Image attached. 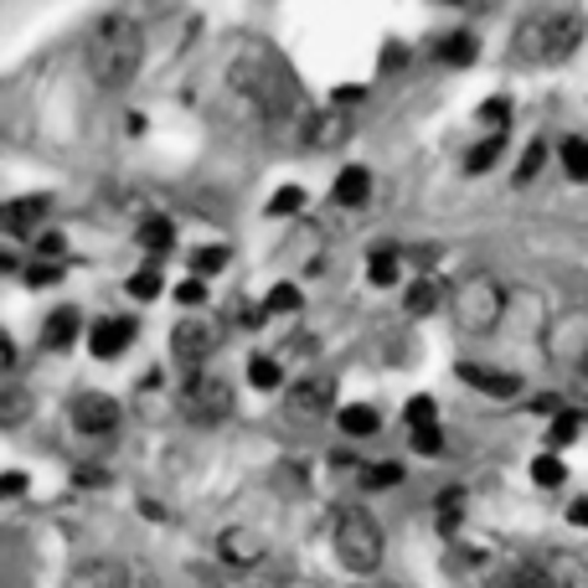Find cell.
<instances>
[{
    "instance_id": "6da1fadb",
    "label": "cell",
    "mask_w": 588,
    "mask_h": 588,
    "mask_svg": "<svg viewBox=\"0 0 588 588\" xmlns=\"http://www.w3.org/2000/svg\"><path fill=\"white\" fill-rule=\"evenodd\" d=\"M228 78H233V88L248 98L264 119H284L299 109V83H294V73L279 62L274 47H264V41L237 47V58L228 62Z\"/></svg>"
},
{
    "instance_id": "7a4b0ae2",
    "label": "cell",
    "mask_w": 588,
    "mask_h": 588,
    "mask_svg": "<svg viewBox=\"0 0 588 588\" xmlns=\"http://www.w3.org/2000/svg\"><path fill=\"white\" fill-rule=\"evenodd\" d=\"M145 62V32L130 16H98L88 41H83V68L98 88H130Z\"/></svg>"
},
{
    "instance_id": "3957f363",
    "label": "cell",
    "mask_w": 588,
    "mask_h": 588,
    "mask_svg": "<svg viewBox=\"0 0 588 588\" xmlns=\"http://www.w3.org/2000/svg\"><path fill=\"white\" fill-rule=\"evenodd\" d=\"M584 41V16L578 11H542V16H527L511 37V52L527 68H558L568 62Z\"/></svg>"
},
{
    "instance_id": "277c9868",
    "label": "cell",
    "mask_w": 588,
    "mask_h": 588,
    "mask_svg": "<svg viewBox=\"0 0 588 588\" xmlns=\"http://www.w3.org/2000/svg\"><path fill=\"white\" fill-rule=\"evenodd\" d=\"M450 315H454V331L490 335L495 326H501V315H506V290H501V279L480 274V269L465 274L450 290Z\"/></svg>"
},
{
    "instance_id": "5b68a950",
    "label": "cell",
    "mask_w": 588,
    "mask_h": 588,
    "mask_svg": "<svg viewBox=\"0 0 588 588\" xmlns=\"http://www.w3.org/2000/svg\"><path fill=\"white\" fill-rule=\"evenodd\" d=\"M335 558L352 573H362V578H372L382 568V527H377L372 511L362 506L335 511Z\"/></svg>"
},
{
    "instance_id": "8992f818",
    "label": "cell",
    "mask_w": 588,
    "mask_h": 588,
    "mask_svg": "<svg viewBox=\"0 0 588 588\" xmlns=\"http://www.w3.org/2000/svg\"><path fill=\"white\" fill-rule=\"evenodd\" d=\"M181 413H186L192 424H222V418L233 413V388L217 372H192L186 388H181Z\"/></svg>"
},
{
    "instance_id": "52a82bcc",
    "label": "cell",
    "mask_w": 588,
    "mask_h": 588,
    "mask_svg": "<svg viewBox=\"0 0 588 588\" xmlns=\"http://www.w3.org/2000/svg\"><path fill=\"white\" fill-rule=\"evenodd\" d=\"M222 346V326H217L212 315H186L171 335V352L186 372H207V356Z\"/></svg>"
},
{
    "instance_id": "ba28073f",
    "label": "cell",
    "mask_w": 588,
    "mask_h": 588,
    "mask_svg": "<svg viewBox=\"0 0 588 588\" xmlns=\"http://www.w3.org/2000/svg\"><path fill=\"white\" fill-rule=\"evenodd\" d=\"M548 352H552V362H563L568 372L588 377V310H573L552 326Z\"/></svg>"
},
{
    "instance_id": "9c48e42d",
    "label": "cell",
    "mask_w": 588,
    "mask_h": 588,
    "mask_svg": "<svg viewBox=\"0 0 588 588\" xmlns=\"http://www.w3.org/2000/svg\"><path fill=\"white\" fill-rule=\"evenodd\" d=\"M119 418H124V408H119L109 392H78V397H73V429L88 433V439H103V433H114Z\"/></svg>"
},
{
    "instance_id": "30bf717a",
    "label": "cell",
    "mask_w": 588,
    "mask_h": 588,
    "mask_svg": "<svg viewBox=\"0 0 588 588\" xmlns=\"http://www.w3.org/2000/svg\"><path fill=\"white\" fill-rule=\"evenodd\" d=\"M335 403V382L331 377H305V382H294L290 397H284V408H290V418H326Z\"/></svg>"
},
{
    "instance_id": "8fae6325",
    "label": "cell",
    "mask_w": 588,
    "mask_h": 588,
    "mask_svg": "<svg viewBox=\"0 0 588 588\" xmlns=\"http://www.w3.org/2000/svg\"><path fill=\"white\" fill-rule=\"evenodd\" d=\"M47 212H52V201H47V196H16V201H5V207H0V228H5L11 237L41 233Z\"/></svg>"
},
{
    "instance_id": "7c38bea8",
    "label": "cell",
    "mask_w": 588,
    "mask_h": 588,
    "mask_svg": "<svg viewBox=\"0 0 588 588\" xmlns=\"http://www.w3.org/2000/svg\"><path fill=\"white\" fill-rule=\"evenodd\" d=\"M217 552H222V563H228V568H258L269 548H264V537H258V531L228 527L222 537H217Z\"/></svg>"
},
{
    "instance_id": "4fadbf2b",
    "label": "cell",
    "mask_w": 588,
    "mask_h": 588,
    "mask_svg": "<svg viewBox=\"0 0 588 588\" xmlns=\"http://www.w3.org/2000/svg\"><path fill=\"white\" fill-rule=\"evenodd\" d=\"M68 588H130V568L119 558H88L83 568H73Z\"/></svg>"
},
{
    "instance_id": "5bb4252c",
    "label": "cell",
    "mask_w": 588,
    "mask_h": 588,
    "mask_svg": "<svg viewBox=\"0 0 588 588\" xmlns=\"http://www.w3.org/2000/svg\"><path fill=\"white\" fill-rule=\"evenodd\" d=\"M346 135H352V114H346L341 103H331V109H320V114L310 119L305 145H315V150H335V145H341Z\"/></svg>"
},
{
    "instance_id": "9a60e30c",
    "label": "cell",
    "mask_w": 588,
    "mask_h": 588,
    "mask_svg": "<svg viewBox=\"0 0 588 588\" xmlns=\"http://www.w3.org/2000/svg\"><path fill=\"white\" fill-rule=\"evenodd\" d=\"M130 341H135V320H98L94 335H88V352L103 356V362H114Z\"/></svg>"
},
{
    "instance_id": "2e32d148",
    "label": "cell",
    "mask_w": 588,
    "mask_h": 588,
    "mask_svg": "<svg viewBox=\"0 0 588 588\" xmlns=\"http://www.w3.org/2000/svg\"><path fill=\"white\" fill-rule=\"evenodd\" d=\"M460 377H465L470 388L490 392V397H511V392H522V377H516V372H495V367H475V362H465Z\"/></svg>"
},
{
    "instance_id": "e0dca14e",
    "label": "cell",
    "mask_w": 588,
    "mask_h": 588,
    "mask_svg": "<svg viewBox=\"0 0 588 588\" xmlns=\"http://www.w3.org/2000/svg\"><path fill=\"white\" fill-rule=\"evenodd\" d=\"M335 201L341 207H362L367 196H372V171H362V166H346L341 176H335Z\"/></svg>"
},
{
    "instance_id": "ac0fdd59",
    "label": "cell",
    "mask_w": 588,
    "mask_h": 588,
    "mask_svg": "<svg viewBox=\"0 0 588 588\" xmlns=\"http://www.w3.org/2000/svg\"><path fill=\"white\" fill-rule=\"evenodd\" d=\"M439 305H444V284H439V279H429V274L413 279L408 294H403V310H408V315H433Z\"/></svg>"
},
{
    "instance_id": "d6986e66",
    "label": "cell",
    "mask_w": 588,
    "mask_h": 588,
    "mask_svg": "<svg viewBox=\"0 0 588 588\" xmlns=\"http://www.w3.org/2000/svg\"><path fill=\"white\" fill-rule=\"evenodd\" d=\"M78 310H68V305H62V310H52L47 315V326H41V341H47V346H52V352H62V346H73V335H78Z\"/></svg>"
},
{
    "instance_id": "ffe728a7",
    "label": "cell",
    "mask_w": 588,
    "mask_h": 588,
    "mask_svg": "<svg viewBox=\"0 0 588 588\" xmlns=\"http://www.w3.org/2000/svg\"><path fill=\"white\" fill-rule=\"evenodd\" d=\"M26 413H32V392L21 388V382H5V388H0V424H5V429H21Z\"/></svg>"
},
{
    "instance_id": "44dd1931",
    "label": "cell",
    "mask_w": 588,
    "mask_h": 588,
    "mask_svg": "<svg viewBox=\"0 0 588 588\" xmlns=\"http://www.w3.org/2000/svg\"><path fill=\"white\" fill-rule=\"evenodd\" d=\"M335 424H341V433H352V439H367V433L382 429L377 408H367V403H352V408H341V413H335Z\"/></svg>"
},
{
    "instance_id": "7402d4cb",
    "label": "cell",
    "mask_w": 588,
    "mask_h": 588,
    "mask_svg": "<svg viewBox=\"0 0 588 588\" xmlns=\"http://www.w3.org/2000/svg\"><path fill=\"white\" fill-rule=\"evenodd\" d=\"M171 243H176V228H171L166 217H150V222L139 228V248H145V254H171Z\"/></svg>"
},
{
    "instance_id": "603a6c76",
    "label": "cell",
    "mask_w": 588,
    "mask_h": 588,
    "mask_svg": "<svg viewBox=\"0 0 588 588\" xmlns=\"http://www.w3.org/2000/svg\"><path fill=\"white\" fill-rule=\"evenodd\" d=\"M433 52H439V62H450V68H470L475 62V37H465V32H460V37H444Z\"/></svg>"
},
{
    "instance_id": "cb8c5ba5",
    "label": "cell",
    "mask_w": 588,
    "mask_h": 588,
    "mask_svg": "<svg viewBox=\"0 0 588 588\" xmlns=\"http://www.w3.org/2000/svg\"><path fill=\"white\" fill-rule=\"evenodd\" d=\"M501 150H506V139H501V135H495V139H480V145H475L470 156H465V171H470V176H480V171H490V166L501 160Z\"/></svg>"
},
{
    "instance_id": "d4e9b609",
    "label": "cell",
    "mask_w": 588,
    "mask_h": 588,
    "mask_svg": "<svg viewBox=\"0 0 588 588\" xmlns=\"http://www.w3.org/2000/svg\"><path fill=\"white\" fill-rule=\"evenodd\" d=\"M563 171H568L573 181H588V139L584 135L563 139Z\"/></svg>"
},
{
    "instance_id": "484cf974",
    "label": "cell",
    "mask_w": 588,
    "mask_h": 588,
    "mask_svg": "<svg viewBox=\"0 0 588 588\" xmlns=\"http://www.w3.org/2000/svg\"><path fill=\"white\" fill-rule=\"evenodd\" d=\"M248 382H254L258 392H274L279 382H284V372H279L274 356H254V362H248Z\"/></svg>"
},
{
    "instance_id": "4316f807",
    "label": "cell",
    "mask_w": 588,
    "mask_h": 588,
    "mask_svg": "<svg viewBox=\"0 0 588 588\" xmlns=\"http://www.w3.org/2000/svg\"><path fill=\"white\" fill-rule=\"evenodd\" d=\"M367 279H372V284H382V290H388V284H397V254H392V248H377V254L367 258Z\"/></svg>"
},
{
    "instance_id": "83f0119b",
    "label": "cell",
    "mask_w": 588,
    "mask_h": 588,
    "mask_svg": "<svg viewBox=\"0 0 588 588\" xmlns=\"http://www.w3.org/2000/svg\"><path fill=\"white\" fill-rule=\"evenodd\" d=\"M228 258H233V254H228L222 243H212V248H196V254H192V274H196V279H201V274H217V269H222Z\"/></svg>"
},
{
    "instance_id": "f1b7e54d",
    "label": "cell",
    "mask_w": 588,
    "mask_h": 588,
    "mask_svg": "<svg viewBox=\"0 0 588 588\" xmlns=\"http://www.w3.org/2000/svg\"><path fill=\"white\" fill-rule=\"evenodd\" d=\"M542 166H548V145H542V139H531L527 156H522V166H516V186H527V181L537 176Z\"/></svg>"
},
{
    "instance_id": "f546056e",
    "label": "cell",
    "mask_w": 588,
    "mask_h": 588,
    "mask_svg": "<svg viewBox=\"0 0 588 588\" xmlns=\"http://www.w3.org/2000/svg\"><path fill=\"white\" fill-rule=\"evenodd\" d=\"M531 480H537V486H563V460H558V454H542V460H531Z\"/></svg>"
},
{
    "instance_id": "4dcf8cb0",
    "label": "cell",
    "mask_w": 588,
    "mask_h": 588,
    "mask_svg": "<svg viewBox=\"0 0 588 588\" xmlns=\"http://www.w3.org/2000/svg\"><path fill=\"white\" fill-rule=\"evenodd\" d=\"M506 588H558V578L548 568H511Z\"/></svg>"
},
{
    "instance_id": "1f68e13d",
    "label": "cell",
    "mask_w": 588,
    "mask_h": 588,
    "mask_svg": "<svg viewBox=\"0 0 588 588\" xmlns=\"http://www.w3.org/2000/svg\"><path fill=\"white\" fill-rule=\"evenodd\" d=\"M264 305H269V315H294L299 310V290H294V284H274Z\"/></svg>"
},
{
    "instance_id": "d6a6232c",
    "label": "cell",
    "mask_w": 588,
    "mask_h": 588,
    "mask_svg": "<svg viewBox=\"0 0 588 588\" xmlns=\"http://www.w3.org/2000/svg\"><path fill=\"white\" fill-rule=\"evenodd\" d=\"M460 511H465V490H444L439 495V527H460Z\"/></svg>"
},
{
    "instance_id": "836d02e7",
    "label": "cell",
    "mask_w": 588,
    "mask_h": 588,
    "mask_svg": "<svg viewBox=\"0 0 588 588\" xmlns=\"http://www.w3.org/2000/svg\"><path fill=\"white\" fill-rule=\"evenodd\" d=\"M397 480H403L397 465H367V470H362V486L367 490H388V486H397Z\"/></svg>"
},
{
    "instance_id": "e575fe53",
    "label": "cell",
    "mask_w": 588,
    "mask_h": 588,
    "mask_svg": "<svg viewBox=\"0 0 588 588\" xmlns=\"http://www.w3.org/2000/svg\"><path fill=\"white\" fill-rule=\"evenodd\" d=\"M305 207V192L299 186H284V192H274V201H269V217H290Z\"/></svg>"
},
{
    "instance_id": "d590c367",
    "label": "cell",
    "mask_w": 588,
    "mask_h": 588,
    "mask_svg": "<svg viewBox=\"0 0 588 588\" xmlns=\"http://www.w3.org/2000/svg\"><path fill=\"white\" fill-rule=\"evenodd\" d=\"M408 439H413V450H418V454H439V450H444V439H439V424L408 429Z\"/></svg>"
},
{
    "instance_id": "8d00e7d4",
    "label": "cell",
    "mask_w": 588,
    "mask_h": 588,
    "mask_svg": "<svg viewBox=\"0 0 588 588\" xmlns=\"http://www.w3.org/2000/svg\"><path fill=\"white\" fill-rule=\"evenodd\" d=\"M573 439H578V413H558V418H552V444L563 450Z\"/></svg>"
},
{
    "instance_id": "74e56055",
    "label": "cell",
    "mask_w": 588,
    "mask_h": 588,
    "mask_svg": "<svg viewBox=\"0 0 588 588\" xmlns=\"http://www.w3.org/2000/svg\"><path fill=\"white\" fill-rule=\"evenodd\" d=\"M130 294H135V299H156V294H160V274H156V269H139V274L130 279Z\"/></svg>"
},
{
    "instance_id": "f35d334b",
    "label": "cell",
    "mask_w": 588,
    "mask_h": 588,
    "mask_svg": "<svg viewBox=\"0 0 588 588\" xmlns=\"http://www.w3.org/2000/svg\"><path fill=\"white\" fill-rule=\"evenodd\" d=\"M58 279H62L58 264H47V258H37V264H32V274H26V284H37V290H41V284H58Z\"/></svg>"
},
{
    "instance_id": "ab89813d",
    "label": "cell",
    "mask_w": 588,
    "mask_h": 588,
    "mask_svg": "<svg viewBox=\"0 0 588 588\" xmlns=\"http://www.w3.org/2000/svg\"><path fill=\"white\" fill-rule=\"evenodd\" d=\"M424 424H433V397H413L408 403V429H424Z\"/></svg>"
},
{
    "instance_id": "60d3db41",
    "label": "cell",
    "mask_w": 588,
    "mask_h": 588,
    "mask_svg": "<svg viewBox=\"0 0 588 588\" xmlns=\"http://www.w3.org/2000/svg\"><path fill=\"white\" fill-rule=\"evenodd\" d=\"M176 299L181 305H201V299H207V284H201V279H186V284H176Z\"/></svg>"
},
{
    "instance_id": "b9f144b4",
    "label": "cell",
    "mask_w": 588,
    "mask_h": 588,
    "mask_svg": "<svg viewBox=\"0 0 588 588\" xmlns=\"http://www.w3.org/2000/svg\"><path fill=\"white\" fill-rule=\"evenodd\" d=\"M37 258L58 264V258H62V237H58V233H41V237H37Z\"/></svg>"
},
{
    "instance_id": "7bdbcfd3",
    "label": "cell",
    "mask_w": 588,
    "mask_h": 588,
    "mask_svg": "<svg viewBox=\"0 0 588 588\" xmlns=\"http://www.w3.org/2000/svg\"><path fill=\"white\" fill-rule=\"evenodd\" d=\"M480 119H490V124L501 130V124H506V98H490L486 109H480Z\"/></svg>"
},
{
    "instance_id": "ee69618b",
    "label": "cell",
    "mask_w": 588,
    "mask_h": 588,
    "mask_svg": "<svg viewBox=\"0 0 588 588\" xmlns=\"http://www.w3.org/2000/svg\"><path fill=\"white\" fill-rule=\"evenodd\" d=\"M0 490H5V495H21V490H26V475H21V470H11V475H5V480H0Z\"/></svg>"
},
{
    "instance_id": "f6af8a7d",
    "label": "cell",
    "mask_w": 588,
    "mask_h": 588,
    "mask_svg": "<svg viewBox=\"0 0 588 588\" xmlns=\"http://www.w3.org/2000/svg\"><path fill=\"white\" fill-rule=\"evenodd\" d=\"M568 522H573V527H588V495L568 506Z\"/></svg>"
},
{
    "instance_id": "bcb514c9",
    "label": "cell",
    "mask_w": 588,
    "mask_h": 588,
    "mask_svg": "<svg viewBox=\"0 0 588 588\" xmlns=\"http://www.w3.org/2000/svg\"><path fill=\"white\" fill-rule=\"evenodd\" d=\"M0 367H5V372L16 367V346H11V335H0Z\"/></svg>"
},
{
    "instance_id": "7dc6e473",
    "label": "cell",
    "mask_w": 588,
    "mask_h": 588,
    "mask_svg": "<svg viewBox=\"0 0 588 588\" xmlns=\"http://www.w3.org/2000/svg\"><path fill=\"white\" fill-rule=\"evenodd\" d=\"M372 588H397V584H372Z\"/></svg>"
}]
</instances>
